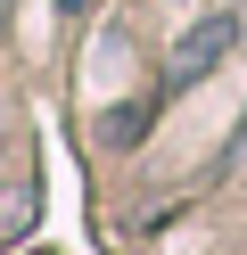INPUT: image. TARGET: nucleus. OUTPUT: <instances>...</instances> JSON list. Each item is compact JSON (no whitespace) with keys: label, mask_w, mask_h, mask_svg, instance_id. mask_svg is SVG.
Returning a JSON list of instances; mask_svg holds the SVG:
<instances>
[{"label":"nucleus","mask_w":247,"mask_h":255,"mask_svg":"<svg viewBox=\"0 0 247 255\" xmlns=\"http://www.w3.org/2000/svg\"><path fill=\"white\" fill-rule=\"evenodd\" d=\"M239 25H247V17H231V8H223V17H198L190 33H181V50H173V83H198V74H206L214 58H231Z\"/></svg>","instance_id":"nucleus-1"},{"label":"nucleus","mask_w":247,"mask_h":255,"mask_svg":"<svg viewBox=\"0 0 247 255\" xmlns=\"http://www.w3.org/2000/svg\"><path fill=\"white\" fill-rule=\"evenodd\" d=\"M239 8H247V0H239Z\"/></svg>","instance_id":"nucleus-2"}]
</instances>
